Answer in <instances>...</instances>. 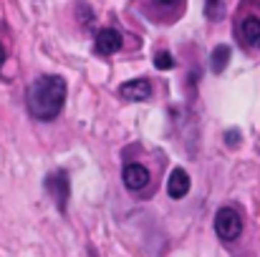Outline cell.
Masks as SVG:
<instances>
[{"mask_svg": "<svg viewBox=\"0 0 260 257\" xmlns=\"http://www.w3.org/2000/svg\"><path fill=\"white\" fill-rule=\"evenodd\" d=\"M238 35L245 46H260V15H245L238 23Z\"/></svg>", "mask_w": 260, "mask_h": 257, "instance_id": "7", "label": "cell"}, {"mask_svg": "<svg viewBox=\"0 0 260 257\" xmlns=\"http://www.w3.org/2000/svg\"><path fill=\"white\" fill-rule=\"evenodd\" d=\"M228 61H230V48L228 46H217L210 56V68L212 74H222L228 68Z\"/></svg>", "mask_w": 260, "mask_h": 257, "instance_id": "9", "label": "cell"}, {"mask_svg": "<svg viewBox=\"0 0 260 257\" xmlns=\"http://www.w3.org/2000/svg\"><path fill=\"white\" fill-rule=\"evenodd\" d=\"M66 101V81L61 76H41L28 88V108L38 121H53Z\"/></svg>", "mask_w": 260, "mask_h": 257, "instance_id": "1", "label": "cell"}, {"mask_svg": "<svg viewBox=\"0 0 260 257\" xmlns=\"http://www.w3.org/2000/svg\"><path fill=\"white\" fill-rule=\"evenodd\" d=\"M225 139H230V144H233V146H235V144H238V139H240V136H238V131H230V134H228V136H225Z\"/></svg>", "mask_w": 260, "mask_h": 257, "instance_id": "12", "label": "cell"}, {"mask_svg": "<svg viewBox=\"0 0 260 257\" xmlns=\"http://www.w3.org/2000/svg\"><path fill=\"white\" fill-rule=\"evenodd\" d=\"M121 179H124L126 189L139 192V189H144L149 184V171H147V167H142V164H126L124 171H121Z\"/></svg>", "mask_w": 260, "mask_h": 257, "instance_id": "6", "label": "cell"}, {"mask_svg": "<svg viewBox=\"0 0 260 257\" xmlns=\"http://www.w3.org/2000/svg\"><path fill=\"white\" fill-rule=\"evenodd\" d=\"M215 232H217V237L225 240V242L238 240L240 232H243V219H240L238 209H233V207H220L217 214H215Z\"/></svg>", "mask_w": 260, "mask_h": 257, "instance_id": "2", "label": "cell"}, {"mask_svg": "<svg viewBox=\"0 0 260 257\" xmlns=\"http://www.w3.org/2000/svg\"><path fill=\"white\" fill-rule=\"evenodd\" d=\"M5 63V48H3V43H0V66Z\"/></svg>", "mask_w": 260, "mask_h": 257, "instance_id": "13", "label": "cell"}, {"mask_svg": "<svg viewBox=\"0 0 260 257\" xmlns=\"http://www.w3.org/2000/svg\"><path fill=\"white\" fill-rule=\"evenodd\" d=\"M154 66H157L159 71H170V68H174L172 56H170V53H165V51H162V53H157V56H154Z\"/></svg>", "mask_w": 260, "mask_h": 257, "instance_id": "10", "label": "cell"}, {"mask_svg": "<svg viewBox=\"0 0 260 257\" xmlns=\"http://www.w3.org/2000/svg\"><path fill=\"white\" fill-rule=\"evenodd\" d=\"M121 46H124V41H121V33H119V30H114V28H101V30L96 33V51H99L101 56H111V53L121 51Z\"/></svg>", "mask_w": 260, "mask_h": 257, "instance_id": "5", "label": "cell"}, {"mask_svg": "<svg viewBox=\"0 0 260 257\" xmlns=\"http://www.w3.org/2000/svg\"><path fill=\"white\" fill-rule=\"evenodd\" d=\"M46 189L51 192L56 207L61 212H66V204H69V174L66 171H56L46 179Z\"/></svg>", "mask_w": 260, "mask_h": 257, "instance_id": "3", "label": "cell"}, {"mask_svg": "<svg viewBox=\"0 0 260 257\" xmlns=\"http://www.w3.org/2000/svg\"><path fill=\"white\" fill-rule=\"evenodd\" d=\"M119 96L132 101V103H142L152 96V84L147 79H134V81H126V84L119 86Z\"/></svg>", "mask_w": 260, "mask_h": 257, "instance_id": "4", "label": "cell"}, {"mask_svg": "<svg viewBox=\"0 0 260 257\" xmlns=\"http://www.w3.org/2000/svg\"><path fill=\"white\" fill-rule=\"evenodd\" d=\"M154 3H157V5H172L174 0H154Z\"/></svg>", "mask_w": 260, "mask_h": 257, "instance_id": "14", "label": "cell"}, {"mask_svg": "<svg viewBox=\"0 0 260 257\" xmlns=\"http://www.w3.org/2000/svg\"><path fill=\"white\" fill-rule=\"evenodd\" d=\"M187 192H189V176H187V171L182 167H177V169H172L170 179H167V194L172 199H182Z\"/></svg>", "mask_w": 260, "mask_h": 257, "instance_id": "8", "label": "cell"}, {"mask_svg": "<svg viewBox=\"0 0 260 257\" xmlns=\"http://www.w3.org/2000/svg\"><path fill=\"white\" fill-rule=\"evenodd\" d=\"M205 13L210 20H217L220 18V0H207L205 3Z\"/></svg>", "mask_w": 260, "mask_h": 257, "instance_id": "11", "label": "cell"}]
</instances>
